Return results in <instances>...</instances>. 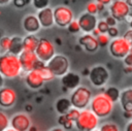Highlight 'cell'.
Returning <instances> with one entry per match:
<instances>
[{
    "label": "cell",
    "mask_w": 132,
    "mask_h": 131,
    "mask_svg": "<svg viewBox=\"0 0 132 131\" xmlns=\"http://www.w3.org/2000/svg\"><path fill=\"white\" fill-rule=\"evenodd\" d=\"M104 94H105L112 102H116V101L120 100L121 92H120V90H119L118 88H116V87H108V88L105 90Z\"/></svg>",
    "instance_id": "25"
},
{
    "label": "cell",
    "mask_w": 132,
    "mask_h": 131,
    "mask_svg": "<svg viewBox=\"0 0 132 131\" xmlns=\"http://www.w3.org/2000/svg\"><path fill=\"white\" fill-rule=\"evenodd\" d=\"M19 58H20V62L22 65V69L26 72L31 71L33 69H37L45 64V62L39 60L35 52H31V51L24 50L19 55Z\"/></svg>",
    "instance_id": "6"
},
{
    "label": "cell",
    "mask_w": 132,
    "mask_h": 131,
    "mask_svg": "<svg viewBox=\"0 0 132 131\" xmlns=\"http://www.w3.org/2000/svg\"><path fill=\"white\" fill-rule=\"evenodd\" d=\"M26 110L27 111H31L32 110V106L31 105H26Z\"/></svg>",
    "instance_id": "48"
},
{
    "label": "cell",
    "mask_w": 132,
    "mask_h": 131,
    "mask_svg": "<svg viewBox=\"0 0 132 131\" xmlns=\"http://www.w3.org/2000/svg\"><path fill=\"white\" fill-rule=\"evenodd\" d=\"M10 126L15 131H27L31 127V120L26 113H16L11 118Z\"/></svg>",
    "instance_id": "13"
},
{
    "label": "cell",
    "mask_w": 132,
    "mask_h": 131,
    "mask_svg": "<svg viewBox=\"0 0 132 131\" xmlns=\"http://www.w3.org/2000/svg\"><path fill=\"white\" fill-rule=\"evenodd\" d=\"M37 18L39 20L41 27H43V28H50L55 24L54 9L51 7L46 6L42 9H39V11L37 13Z\"/></svg>",
    "instance_id": "16"
},
{
    "label": "cell",
    "mask_w": 132,
    "mask_h": 131,
    "mask_svg": "<svg viewBox=\"0 0 132 131\" xmlns=\"http://www.w3.org/2000/svg\"><path fill=\"white\" fill-rule=\"evenodd\" d=\"M25 80H26L27 86L32 90L40 89L44 84V79L42 78L41 74L39 73V71L37 69H33L31 71H28Z\"/></svg>",
    "instance_id": "15"
},
{
    "label": "cell",
    "mask_w": 132,
    "mask_h": 131,
    "mask_svg": "<svg viewBox=\"0 0 132 131\" xmlns=\"http://www.w3.org/2000/svg\"><path fill=\"white\" fill-rule=\"evenodd\" d=\"M54 20L55 24L59 27H67L73 20L72 10L65 5H60L54 8Z\"/></svg>",
    "instance_id": "10"
},
{
    "label": "cell",
    "mask_w": 132,
    "mask_h": 131,
    "mask_svg": "<svg viewBox=\"0 0 132 131\" xmlns=\"http://www.w3.org/2000/svg\"><path fill=\"white\" fill-rule=\"evenodd\" d=\"M95 1L98 2V3H102V4H104V5L110 4V3L112 2V0H95Z\"/></svg>",
    "instance_id": "40"
},
{
    "label": "cell",
    "mask_w": 132,
    "mask_h": 131,
    "mask_svg": "<svg viewBox=\"0 0 132 131\" xmlns=\"http://www.w3.org/2000/svg\"><path fill=\"white\" fill-rule=\"evenodd\" d=\"M124 116H125L126 119H130L132 117V112H130V111H124Z\"/></svg>",
    "instance_id": "44"
},
{
    "label": "cell",
    "mask_w": 132,
    "mask_h": 131,
    "mask_svg": "<svg viewBox=\"0 0 132 131\" xmlns=\"http://www.w3.org/2000/svg\"><path fill=\"white\" fill-rule=\"evenodd\" d=\"M130 27H131V29H132V19L130 20Z\"/></svg>",
    "instance_id": "50"
},
{
    "label": "cell",
    "mask_w": 132,
    "mask_h": 131,
    "mask_svg": "<svg viewBox=\"0 0 132 131\" xmlns=\"http://www.w3.org/2000/svg\"><path fill=\"white\" fill-rule=\"evenodd\" d=\"M126 130H127V131H132V121L129 122V123L127 124V126H126Z\"/></svg>",
    "instance_id": "45"
},
{
    "label": "cell",
    "mask_w": 132,
    "mask_h": 131,
    "mask_svg": "<svg viewBox=\"0 0 132 131\" xmlns=\"http://www.w3.org/2000/svg\"><path fill=\"white\" fill-rule=\"evenodd\" d=\"M96 28L99 30L100 33H107L109 26H108V24L106 23V21H99V22L97 23V27H96Z\"/></svg>",
    "instance_id": "33"
},
{
    "label": "cell",
    "mask_w": 132,
    "mask_h": 131,
    "mask_svg": "<svg viewBox=\"0 0 132 131\" xmlns=\"http://www.w3.org/2000/svg\"><path fill=\"white\" fill-rule=\"evenodd\" d=\"M97 41L99 43V46H106L107 44H109V35L108 34H105V33H100L98 36H97Z\"/></svg>",
    "instance_id": "28"
},
{
    "label": "cell",
    "mask_w": 132,
    "mask_h": 131,
    "mask_svg": "<svg viewBox=\"0 0 132 131\" xmlns=\"http://www.w3.org/2000/svg\"><path fill=\"white\" fill-rule=\"evenodd\" d=\"M16 101V93L13 89L8 87L0 88V106L8 108L14 105Z\"/></svg>",
    "instance_id": "14"
},
{
    "label": "cell",
    "mask_w": 132,
    "mask_h": 131,
    "mask_svg": "<svg viewBox=\"0 0 132 131\" xmlns=\"http://www.w3.org/2000/svg\"><path fill=\"white\" fill-rule=\"evenodd\" d=\"M23 27L25 29V31L29 34H34L36 32L39 31L41 25L39 23V20L36 15L33 14H29L26 15L23 20Z\"/></svg>",
    "instance_id": "18"
},
{
    "label": "cell",
    "mask_w": 132,
    "mask_h": 131,
    "mask_svg": "<svg viewBox=\"0 0 132 131\" xmlns=\"http://www.w3.org/2000/svg\"><path fill=\"white\" fill-rule=\"evenodd\" d=\"M10 0H0V5H4V4H7Z\"/></svg>",
    "instance_id": "47"
},
{
    "label": "cell",
    "mask_w": 132,
    "mask_h": 131,
    "mask_svg": "<svg viewBox=\"0 0 132 131\" xmlns=\"http://www.w3.org/2000/svg\"><path fill=\"white\" fill-rule=\"evenodd\" d=\"M104 4H102V3H98L97 2V7H98V11H102L103 9H104Z\"/></svg>",
    "instance_id": "41"
},
{
    "label": "cell",
    "mask_w": 132,
    "mask_h": 131,
    "mask_svg": "<svg viewBox=\"0 0 132 131\" xmlns=\"http://www.w3.org/2000/svg\"><path fill=\"white\" fill-rule=\"evenodd\" d=\"M113 108V102L104 94H98L91 99V110L98 118H106Z\"/></svg>",
    "instance_id": "2"
},
{
    "label": "cell",
    "mask_w": 132,
    "mask_h": 131,
    "mask_svg": "<svg viewBox=\"0 0 132 131\" xmlns=\"http://www.w3.org/2000/svg\"><path fill=\"white\" fill-rule=\"evenodd\" d=\"M107 34L109 35V37H112V38H116L118 37L119 35V30L116 26H110L108 28V31H107Z\"/></svg>",
    "instance_id": "36"
},
{
    "label": "cell",
    "mask_w": 132,
    "mask_h": 131,
    "mask_svg": "<svg viewBox=\"0 0 132 131\" xmlns=\"http://www.w3.org/2000/svg\"><path fill=\"white\" fill-rule=\"evenodd\" d=\"M109 11L117 21H123L130 14L131 7L126 0H116L110 3Z\"/></svg>",
    "instance_id": "11"
},
{
    "label": "cell",
    "mask_w": 132,
    "mask_h": 131,
    "mask_svg": "<svg viewBox=\"0 0 132 131\" xmlns=\"http://www.w3.org/2000/svg\"><path fill=\"white\" fill-rule=\"evenodd\" d=\"M35 53L39 60L47 63L56 54L54 44L46 38H39L38 45L35 50Z\"/></svg>",
    "instance_id": "9"
},
{
    "label": "cell",
    "mask_w": 132,
    "mask_h": 131,
    "mask_svg": "<svg viewBox=\"0 0 132 131\" xmlns=\"http://www.w3.org/2000/svg\"><path fill=\"white\" fill-rule=\"evenodd\" d=\"M99 118L91 109H81L75 121V127L81 131H92L98 127Z\"/></svg>",
    "instance_id": "3"
},
{
    "label": "cell",
    "mask_w": 132,
    "mask_h": 131,
    "mask_svg": "<svg viewBox=\"0 0 132 131\" xmlns=\"http://www.w3.org/2000/svg\"><path fill=\"white\" fill-rule=\"evenodd\" d=\"M120 103L124 111L132 112V88L126 89L125 91L121 92Z\"/></svg>",
    "instance_id": "20"
},
{
    "label": "cell",
    "mask_w": 132,
    "mask_h": 131,
    "mask_svg": "<svg viewBox=\"0 0 132 131\" xmlns=\"http://www.w3.org/2000/svg\"><path fill=\"white\" fill-rule=\"evenodd\" d=\"M24 51V45H23V38L20 36H13L10 38V44L8 52L19 56L22 52Z\"/></svg>",
    "instance_id": "21"
},
{
    "label": "cell",
    "mask_w": 132,
    "mask_h": 131,
    "mask_svg": "<svg viewBox=\"0 0 132 131\" xmlns=\"http://www.w3.org/2000/svg\"><path fill=\"white\" fill-rule=\"evenodd\" d=\"M3 83H4V76L1 74V72H0V88L3 86Z\"/></svg>",
    "instance_id": "46"
},
{
    "label": "cell",
    "mask_w": 132,
    "mask_h": 131,
    "mask_svg": "<svg viewBox=\"0 0 132 131\" xmlns=\"http://www.w3.org/2000/svg\"><path fill=\"white\" fill-rule=\"evenodd\" d=\"M100 131H119V127L114 123H104L99 128Z\"/></svg>",
    "instance_id": "30"
},
{
    "label": "cell",
    "mask_w": 132,
    "mask_h": 131,
    "mask_svg": "<svg viewBox=\"0 0 132 131\" xmlns=\"http://www.w3.org/2000/svg\"><path fill=\"white\" fill-rule=\"evenodd\" d=\"M58 123H59V125L63 126L64 129L69 130V129H71V128L73 127V123H74V122L71 121V120L66 116V113H65V114H61V116L59 117Z\"/></svg>",
    "instance_id": "26"
},
{
    "label": "cell",
    "mask_w": 132,
    "mask_h": 131,
    "mask_svg": "<svg viewBox=\"0 0 132 131\" xmlns=\"http://www.w3.org/2000/svg\"><path fill=\"white\" fill-rule=\"evenodd\" d=\"M61 81H62V85L66 89L74 90L75 88H77L79 86L80 76L77 73H75V72H69L68 71L67 73H65L64 75H62Z\"/></svg>",
    "instance_id": "19"
},
{
    "label": "cell",
    "mask_w": 132,
    "mask_h": 131,
    "mask_svg": "<svg viewBox=\"0 0 132 131\" xmlns=\"http://www.w3.org/2000/svg\"><path fill=\"white\" fill-rule=\"evenodd\" d=\"M38 42H39V38L37 36H35L34 34H29L25 38H23L24 50L25 51L35 52V50H36V47L38 45Z\"/></svg>",
    "instance_id": "22"
},
{
    "label": "cell",
    "mask_w": 132,
    "mask_h": 131,
    "mask_svg": "<svg viewBox=\"0 0 132 131\" xmlns=\"http://www.w3.org/2000/svg\"><path fill=\"white\" fill-rule=\"evenodd\" d=\"M77 21L80 26V30L84 31L85 33H91L97 27V23H98L95 14H92L90 12L81 13Z\"/></svg>",
    "instance_id": "12"
},
{
    "label": "cell",
    "mask_w": 132,
    "mask_h": 131,
    "mask_svg": "<svg viewBox=\"0 0 132 131\" xmlns=\"http://www.w3.org/2000/svg\"><path fill=\"white\" fill-rule=\"evenodd\" d=\"M124 72H126V73H132V67L126 66V67L124 68Z\"/></svg>",
    "instance_id": "42"
},
{
    "label": "cell",
    "mask_w": 132,
    "mask_h": 131,
    "mask_svg": "<svg viewBox=\"0 0 132 131\" xmlns=\"http://www.w3.org/2000/svg\"><path fill=\"white\" fill-rule=\"evenodd\" d=\"M86 9H87V12H90V13H92V14H96V13L98 12L97 3H96V2H90V3H88Z\"/></svg>",
    "instance_id": "35"
},
{
    "label": "cell",
    "mask_w": 132,
    "mask_h": 131,
    "mask_svg": "<svg viewBox=\"0 0 132 131\" xmlns=\"http://www.w3.org/2000/svg\"><path fill=\"white\" fill-rule=\"evenodd\" d=\"M2 37H3V32H2L1 30H0V39H1Z\"/></svg>",
    "instance_id": "49"
},
{
    "label": "cell",
    "mask_w": 132,
    "mask_h": 131,
    "mask_svg": "<svg viewBox=\"0 0 132 131\" xmlns=\"http://www.w3.org/2000/svg\"><path fill=\"white\" fill-rule=\"evenodd\" d=\"M46 65L56 76H62L69 71V60L63 55H55Z\"/></svg>",
    "instance_id": "8"
},
{
    "label": "cell",
    "mask_w": 132,
    "mask_h": 131,
    "mask_svg": "<svg viewBox=\"0 0 132 131\" xmlns=\"http://www.w3.org/2000/svg\"><path fill=\"white\" fill-rule=\"evenodd\" d=\"M130 53H132V45H131V48H130Z\"/></svg>",
    "instance_id": "51"
},
{
    "label": "cell",
    "mask_w": 132,
    "mask_h": 131,
    "mask_svg": "<svg viewBox=\"0 0 132 131\" xmlns=\"http://www.w3.org/2000/svg\"><path fill=\"white\" fill-rule=\"evenodd\" d=\"M9 44H10V37L3 36V37L0 39V47H1L4 52H8Z\"/></svg>",
    "instance_id": "32"
},
{
    "label": "cell",
    "mask_w": 132,
    "mask_h": 131,
    "mask_svg": "<svg viewBox=\"0 0 132 131\" xmlns=\"http://www.w3.org/2000/svg\"><path fill=\"white\" fill-rule=\"evenodd\" d=\"M109 78V72L107 68L103 65H96L90 69L89 79L91 84L95 87H103Z\"/></svg>",
    "instance_id": "7"
},
{
    "label": "cell",
    "mask_w": 132,
    "mask_h": 131,
    "mask_svg": "<svg viewBox=\"0 0 132 131\" xmlns=\"http://www.w3.org/2000/svg\"><path fill=\"white\" fill-rule=\"evenodd\" d=\"M67 29H68V31H69L70 33H72V34H75V33H77V32H79V31H80V26H79V24H78V21L72 20V21L69 23V25L67 26Z\"/></svg>",
    "instance_id": "29"
},
{
    "label": "cell",
    "mask_w": 132,
    "mask_h": 131,
    "mask_svg": "<svg viewBox=\"0 0 132 131\" xmlns=\"http://www.w3.org/2000/svg\"><path fill=\"white\" fill-rule=\"evenodd\" d=\"M37 70L39 71V73L41 74V76H42V78L44 79V81H48V80H52V79H54L55 78V74H54V72L51 70V68L47 66V65H42L41 67H39V68H37Z\"/></svg>",
    "instance_id": "24"
},
{
    "label": "cell",
    "mask_w": 132,
    "mask_h": 131,
    "mask_svg": "<svg viewBox=\"0 0 132 131\" xmlns=\"http://www.w3.org/2000/svg\"><path fill=\"white\" fill-rule=\"evenodd\" d=\"M91 33H92V34H93L94 36H96V37H97V36H98V35L100 34V32H99V30H98L97 28H95V29H94V30H93V31H92Z\"/></svg>",
    "instance_id": "43"
},
{
    "label": "cell",
    "mask_w": 132,
    "mask_h": 131,
    "mask_svg": "<svg viewBox=\"0 0 132 131\" xmlns=\"http://www.w3.org/2000/svg\"><path fill=\"white\" fill-rule=\"evenodd\" d=\"M78 42L89 53H94L99 47V43L97 41V37L94 36L93 34H90V33H87V34L80 36L79 39H78Z\"/></svg>",
    "instance_id": "17"
},
{
    "label": "cell",
    "mask_w": 132,
    "mask_h": 131,
    "mask_svg": "<svg viewBox=\"0 0 132 131\" xmlns=\"http://www.w3.org/2000/svg\"><path fill=\"white\" fill-rule=\"evenodd\" d=\"M10 122L9 119L7 117L6 113H4L3 111H0V131H4L8 128Z\"/></svg>",
    "instance_id": "27"
},
{
    "label": "cell",
    "mask_w": 132,
    "mask_h": 131,
    "mask_svg": "<svg viewBox=\"0 0 132 131\" xmlns=\"http://www.w3.org/2000/svg\"><path fill=\"white\" fill-rule=\"evenodd\" d=\"M124 63L126 66L132 67V53H129L125 58H124Z\"/></svg>",
    "instance_id": "37"
},
{
    "label": "cell",
    "mask_w": 132,
    "mask_h": 131,
    "mask_svg": "<svg viewBox=\"0 0 132 131\" xmlns=\"http://www.w3.org/2000/svg\"><path fill=\"white\" fill-rule=\"evenodd\" d=\"M130 48L131 44L125 37H116L108 44L110 55L117 59H124L130 53Z\"/></svg>",
    "instance_id": "4"
},
{
    "label": "cell",
    "mask_w": 132,
    "mask_h": 131,
    "mask_svg": "<svg viewBox=\"0 0 132 131\" xmlns=\"http://www.w3.org/2000/svg\"><path fill=\"white\" fill-rule=\"evenodd\" d=\"M91 99H92V94H91V91L87 87L75 88L70 97L72 106L78 109L86 108L88 104L91 102Z\"/></svg>",
    "instance_id": "5"
},
{
    "label": "cell",
    "mask_w": 132,
    "mask_h": 131,
    "mask_svg": "<svg viewBox=\"0 0 132 131\" xmlns=\"http://www.w3.org/2000/svg\"><path fill=\"white\" fill-rule=\"evenodd\" d=\"M33 5L37 9H42L48 5V0H33Z\"/></svg>",
    "instance_id": "34"
},
{
    "label": "cell",
    "mask_w": 132,
    "mask_h": 131,
    "mask_svg": "<svg viewBox=\"0 0 132 131\" xmlns=\"http://www.w3.org/2000/svg\"><path fill=\"white\" fill-rule=\"evenodd\" d=\"M22 70L19 56L9 52L0 56V72L4 77L14 78L20 75Z\"/></svg>",
    "instance_id": "1"
},
{
    "label": "cell",
    "mask_w": 132,
    "mask_h": 131,
    "mask_svg": "<svg viewBox=\"0 0 132 131\" xmlns=\"http://www.w3.org/2000/svg\"><path fill=\"white\" fill-rule=\"evenodd\" d=\"M71 106H72L71 101L70 99H67V98H60L56 102V110L60 114L67 113V111L71 108Z\"/></svg>",
    "instance_id": "23"
},
{
    "label": "cell",
    "mask_w": 132,
    "mask_h": 131,
    "mask_svg": "<svg viewBox=\"0 0 132 131\" xmlns=\"http://www.w3.org/2000/svg\"><path fill=\"white\" fill-rule=\"evenodd\" d=\"M79 113H80V110H79L78 108L74 107V108H70V109L67 111L66 116H67L71 121H73V122L75 123V121L77 120V118H78Z\"/></svg>",
    "instance_id": "31"
},
{
    "label": "cell",
    "mask_w": 132,
    "mask_h": 131,
    "mask_svg": "<svg viewBox=\"0 0 132 131\" xmlns=\"http://www.w3.org/2000/svg\"><path fill=\"white\" fill-rule=\"evenodd\" d=\"M105 21H106V23L108 24V26L110 27V26H116V24H117V20L110 14V15H108V17H106V19H105Z\"/></svg>",
    "instance_id": "38"
},
{
    "label": "cell",
    "mask_w": 132,
    "mask_h": 131,
    "mask_svg": "<svg viewBox=\"0 0 132 131\" xmlns=\"http://www.w3.org/2000/svg\"><path fill=\"white\" fill-rule=\"evenodd\" d=\"M124 37L129 41V43L132 45V29H129L128 31H126V33L124 34Z\"/></svg>",
    "instance_id": "39"
}]
</instances>
